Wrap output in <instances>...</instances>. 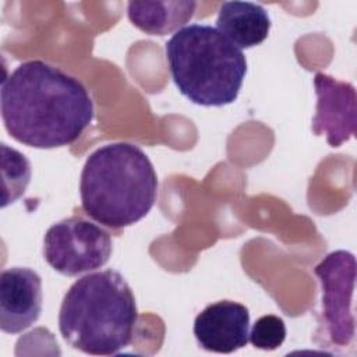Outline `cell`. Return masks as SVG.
<instances>
[{"label": "cell", "instance_id": "obj_1", "mask_svg": "<svg viewBox=\"0 0 357 357\" xmlns=\"http://www.w3.org/2000/svg\"><path fill=\"white\" fill-rule=\"evenodd\" d=\"M0 105L8 134L39 149L75 142L93 120L85 85L42 60L25 61L3 79Z\"/></svg>", "mask_w": 357, "mask_h": 357}, {"label": "cell", "instance_id": "obj_2", "mask_svg": "<svg viewBox=\"0 0 357 357\" xmlns=\"http://www.w3.org/2000/svg\"><path fill=\"white\" fill-rule=\"evenodd\" d=\"M79 195L89 218L110 229H123L144 219L155 205L158 176L138 145L113 142L85 160Z\"/></svg>", "mask_w": 357, "mask_h": 357}, {"label": "cell", "instance_id": "obj_3", "mask_svg": "<svg viewBox=\"0 0 357 357\" xmlns=\"http://www.w3.org/2000/svg\"><path fill=\"white\" fill-rule=\"evenodd\" d=\"M138 319L135 297L124 276L113 269L75 280L60 305L59 329L74 349L92 356H112L134 337Z\"/></svg>", "mask_w": 357, "mask_h": 357}, {"label": "cell", "instance_id": "obj_4", "mask_svg": "<svg viewBox=\"0 0 357 357\" xmlns=\"http://www.w3.org/2000/svg\"><path fill=\"white\" fill-rule=\"evenodd\" d=\"M165 50L173 82L188 100L219 107L237 99L247 60L215 26L185 25L173 33Z\"/></svg>", "mask_w": 357, "mask_h": 357}, {"label": "cell", "instance_id": "obj_5", "mask_svg": "<svg viewBox=\"0 0 357 357\" xmlns=\"http://www.w3.org/2000/svg\"><path fill=\"white\" fill-rule=\"evenodd\" d=\"M112 251L109 231L81 216L52 225L43 238L46 262L64 276H78L102 268Z\"/></svg>", "mask_w": 357, "mask_h": 357}, {"label": "cell", "instance_id": "obj_6", "mask_svg": "<svg viewBox=\"0 0 357 357\" xmlns=\"http://www.w3.org/2000/svg\"><path fill=\"white\" fill-rule=\"evenodd\" d=\"M322 287L324 332L332 344L344 347L354 339L356 319L351 308L356 282V258L351 252H329L315 268Z\"/></svg>", "mask_w": 357, "mask_h": 357}, {"label": "cell", "instance_id": "obj_7", "mask_svg": "<svg viewBox=\"0 0 357 357\" xmlns=\"http://www.w3.org/2000/svg\"><path fill=\"white\" fill-rule=\"evenodd\" d=\"M314 86L317 112L312 131L315 135H325L326 142L337 148L356 134V89L324 73L315 74Z\"/></svg>", "mask_w": 357, "mask_h": 357}, {"label": "cell", "instance_id": "obj_8", "mask_svg": "<svg viewBox=\"0 0 357 357\" xmlns=\"http://www.w3.org/2000/svg\"><path fill=\"white\" fill-rule=\"evenodd\" d=\"M42 312V279L29 268H8L0 275V328L17 335L35 324Z\"/></svg>", "mask_w": 357, "mask_h": 357}, {"label": "cell", "instance_id": "obj_9", "mask_svg": "<svg viewBox=\"0 0 357 357\" xmlns=\"http://www.w3.org/2000/svg\"><path fill=\"white\" fill-rule=\"evenodd\" d=\"M194 335L208 351L233 353L248 343L250 312L245 305L231 300L209 304L197 315Z\"/></svg>", "mask_w": 357, "mask_h": 357}, {"label": "cell", "instance_id": "obj_10", "mask_svg": "<svg viewBox=\"0 0 357 357\" xmlns=\"http://www.w3.org/2000/svg\"><path fill=\"white\" fill-rule=\"evenodd\" d=\"M216 29L241 50L261 45L268 38L271 20L257 3L225 1L218 13Z\"/></svg>", "mask_w": 357, "mask_h": 357}, {"label": "cell", "instance_id": "obj_11", "mask_svg": "<svg viewBox=\"0 0 357 357\" xmlns=\"http://www.w3.org/2000/svg\"><path fill=\"white\" fill-rule=\"evenodd\" d=\"M192 0L130 1L127 14L132 25L149 35H167L181 29L194 15Z\"/></svg>", "mask_w": 357, "mask_h": 357}, {"label": "cell", "instance_id": "obj_12", "mask_svg": "<svg viewBox=\"0 0 357 357\" xmlns=\"http://www.w3.org/2000/svg\"><path fill=\"white\" fill-rule=\"evenodd\" d=\"M3 151V206L17 201L26 190L31 180V165L18 151L1 144Z\"/></svg>", "mask_w": 357, "mask_h": 357}, {"label": "cell", "instance_id": "obj_13", "mask_svg": "<svg viewBox=\"0 0 357 357\" xmlns=\"http://www.w3.org/2000/svg\"><path fill=\"white\" fill-rule=\"evenodd\" d=\"M284 339V321L272 314L258 318L248 335V342L261 350H275L283 344Z\"/></svg>", "mask_w": 357, "mask_h": 357}]
</instances>
